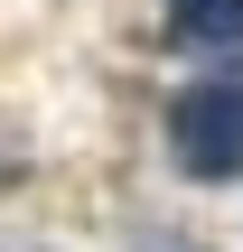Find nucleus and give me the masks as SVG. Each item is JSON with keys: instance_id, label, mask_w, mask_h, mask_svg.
<instances>
[{"instance_id": "f03ea898", "label": "nucleus", "mask_w": 243, "mask_h": 252, "mask_svg": "<svg viewBox=\"0 0 243 252\" xmlns=\"http://www.w3.org/2000/svg\"><path fill=\"white\" fill-rule=\"evenodd\" d=\"M169 47H187V56H243V0H169Z\"/></svg>"}, {"instance_id": "f257e3e1", "label": "nucleus", "mask_w": 243, "mask_h": 252, "mask_svg": "<svg viewBox=\"0 0 243 252\" xmlns=\"http://www.w3.org/2000/svg\"><path fill=\"white\" fill-rule=\"evenodd\" d=\"M169 150L187 178H243V84H187L169 103Z\"/></svg>"}]
</instances>
